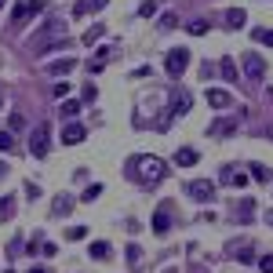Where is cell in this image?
Wrapping results in <instances>:
<instances>
[{
	"label": "cell",
	"instance_id": "4",
	"mask_svg": "<svg viewBox=\"0 0 273 273\" xmlns=\"http://www.w3.org/2000/svg\"><path fill=\"white\" fill-rule=\"evenodd\" d=\"M186 66H189V51H186V48H175V51H168V59H164V69H168V76H182V73H186Z\"/></svg>",
	"mask_w": 273,
	"mask_h": 273
},
{
	"label": "cell",
	"instance_id": "32",
	"mask_svg": "<svg viewBox=\"0 0 273 273\" xmlns=\"http://www.w3.org/2000/svg\"><path fill=\"white\" fill-rule=\"evenodd\" d=\"M26 128V116L22 113H11V124H8V131H22Z\"/></svg>",
	"mask_w": 273,
	"mask_h": 273
},
{
	"label": "cell",
	"instance_id": "12",
	"mask_svg": "<svg viewBox=\"0 0 273 273\" xmlns=\"http://www.w3.org/2000/svg\"><path fill=\"white\" fill-rule=\"evenodd\" d=\"M189 109H193V99H189V91H175V95H171V113H175V116H186Z\"/></svg>",
	"mask_w": 273,
	"mask_h": 273
},
{
	"label": "cell",
	"instance_id": "20",
	"mask_svg": "<svg viewBox=\"0 0 273 273\" xmlns=\"http://www.w3.org/2000/svg\"><path fill=\"white\" fill-rule=\"evenodd\" d=\"M88 255H91V259H109V244H106V241H91Z\"/></svg>",
	"mask_w": 273,
	"mask_h": 273
},
{
	"label": "cell",
	"instance_id": "5",
	"mask_svg": "<svg viewBox=\"0 0 273 273\" xmlns=\"http://www.w3.org/2000/svg\"><path fill=\"white\" fill-rule=\"evenodd\" d=\"M266 76V62L259 51H244V81H262Z\"/></svg>",
	"mask_w": 273,
	"mask_h": 273
},
{
	"label": "cell",
	"instance_id": "34",
	"mask_svg": "<svg viewBox=\"0 0 273 273\" xmlns=\"http://www.w3.org/2000/svg\"><path fill=\"white\" fill-rule=\"evenodd\" d=\"M99 197H102V186H88L84 189V201H99Z\"/></svg>",
	"mask_w": 273,
	"mask_h": 273
},
{
	"label": "cell",
	"instance_id": "14",
	"mask_svg": "<svg viewBox=\"0 0 273 273\" xmlns=\"http://www.w3.org/2000/svg\"><path fill=\"white\" fill-rule=\"evenodd\" d=\"M208 106H211V109H226V106H233V99H229V91H222V88H208Z\"/></svg>",
	"mask_w": 273,
	"mask_h": 273
},
{
	"label": "cell",
	"instance_id": "3",
	"mask_svg": "<svg viewBox=\"0 0 273 273\" xmlns=\"http://www.w3.org/2000/svg\"><path fill=\"white\" fill-rule=\"evenodd\" d=\"M186 197L201 201V204L215 201V182H211V179H193V182H186Z\"/></svg>",
	"mask_w": 273,
	"mask_h": 273
},
{
	"label": "cell",
	"instance_id": "25",
	"mask_svg": "<svg viewBox=\"0 0 273 273\" xmlns=\"http://www.w3.org/2000/svg\"><path fill=\"white\" fill-rule=\"evenodd\" d=\"M66 237H69V241H84L88 229H84V226H66Z\"/></svg>",
	"mask_w": 273,
	"mask_h": 273
},
{
	"label": "cell",
	"instance_id": "11",
	"mask_svg": "<svg viewBox=\"0 0 273 273\" xmlns=\"http://www.w3.org/2000/svg\"><path fill=\"white\" fill-rule=\"evenodd\" d=\"M215 139H222V135H233L237 131V121H233V116H219V121H211V128H208Z\"/></svg>",
	"mask_w": 273,
	"mask_h": 273
},
{
	"label": "cell",
	"instance_id": "9",
	"mask_svg": "<svg viewBox=\"0 0 273 273\" xmlns=\"http://www.w3.org/2000/svg\"><path fill=\"white\" fill-rule=\"evenodd\" d=\"M168 229H171V211L157 208L153 211V233H157V237H168Z\"/></svg>",
	"mask_w": 273,
	"mask_h": 273
},
{
	"label": "cell",
	"instance_id": "17",
	"mask_svg": "<svg viewBox=\"0 0 273 273\" xmlns=\"http://www.w3.org/2000/svg\"><path fill=\"white\" fill-rule=\"evenodd\" d=\"M219 69H222V76H226L229 84H241V76H237V62H233L229 55H226V59L219 62Z\"/></svg>",
	"mask_w": 273,
	"mask_h": 273
},
{
	"label": "cell",
	"instance_id": "42",
	"mask_svg": "<svg viewBox=\"0 0 273 273\" xmlns=\"http://www.w3.org/2000/svg\"><path fill=\"white\" fill-rule=\"evenodd\" d=\"M0 102H4V95H0Z\"/></svg>",
	"mask_w": 273,
	"mask_h": 273
},
{
	"label": "cell",
	"instance_id": "38",
	"mask_svg": "<svg viewBox=\"0 0 273 273\" xmlns=\"http://www.w3.org/2000/svg\"><path fill=\"white\" fill-rule=\"evenodd\" d=\"M139 255H142L139 248H128V262H131V266H139Z\"/></svg>",
	"mask_w": 273,
	"mask_h": 273
},
{
	"label": "cell",
	"instance_id": "2",
	"mask_svg": "<svg viewBox=\"0 0 273 273\" xmlns=\"http://www.w3.org/2000/svg\"><path fill=\"white\" fill-rule=\"evenodd\" d=\"M66 36H69V26H66V22H48L44 33L36 36V51H48L51 44H62Z\"/></svg>",
	"mask_w": 273,
	"mask_h": 273
},
{
	"label": "cell",
	"instance_id": "6",
	"mask_svg": "<svg viewBox=\"0 0 273 273\" xmlns=\"http://www.w3.org/2000/svg\"><path fill=\"white\" fill-rule=\"evenodd\" d=\"M44 11V4L41 0H18L15 4V11H11V22H26L29 15H41Z\"/></svg>",
	"mask_w": 273,
	"mask_h": 273
},
{
	"label": "cell",
	"instance_id": "33",
	"mask_svg": "<svg viewBox=\"0 0 273 273\" xmlns=\"http://www.w3.org/2000/svg\"><path fill=\"white\" fill-rule=\"evenodd\" d=\"M102 66H106V55H95V59L88 62V69H91V73H102Z\"/></svg>",
	"mask_w": 273,
	"mask_h": 273
},
{
	"label": "cell",
	"instance_id": "23",
	"mask_svg": "<svg viewBox=\"0 0 273 273\" xmlns=\"http://www.w3.org/2000/svg\"><path fill=\"white\" fill-rule=\"evenodd\" d=\"M248 175H251L255 182H269V171H266L262 164H248Z\"/></svg>",
	"mask_w": 273,
	"mask_h": 273
},
{
	"label": "cell",
	"instance_id": "28",
	"mask_svg": "<svg viewBox=\"0 0 273 273\" xmlns=\"http://www.w3.org/2000/svg\"><path fill=\"white\" fill-rule=\"evenodd\" d=\"M186 29H189L193 36H204V33H208V22H204V18H197V22H189Z\"/></svg>",
	"mask_w": 273,
	"mask_h": 273
},
{
	"label": "cell",
	"instance_id": "7",
	"mask_svg": "<svg viewBox=\"0 0 273 273\" xmlns=\"http://www.w3.org/2000/svg\"><path fill=\"white\" fill-rule=\"evenodd\" d=\"M29 153L33 157H48V124H41L29 135Z\"/></svg>",
	"mask_w": 273,
	"mask_h": 273
},
{
	"label": "cell",
	"instance_id": "36",
	"mask_svg": "<svg viewBox=\"0 0 273 273\" xmlns=\"http://www.w3.org/2000/svg\"><path fill=\"white\" fill-rule=\"evenodd\" d=\"M259 269H262V273H273V255H266V259H259Z\"/></svg>",
	"mask_w": 273,
	"mask_h": 273
},
{
	"label": "cell",
	"instance_id": "15",
	"mask_svg": "<svg viewBox=\"0 0 273 273\" xmlns=\"http://www.w3.org/2000/svg\"><path fill=\"white\" fill-rule=\"evenodd\" d=\"M84 109V102L81 99H69V102H62L59 106V116H62V121H76V113H81Z\"/></svg>",
	"mask_w": 273,
	"mask_h": 273
},
{
	"label": "cell",
	"instance_id": "39",
	"mask_svg": "<svg viewBox=\"0 0 273 273\" xmlns=\"http://www.w3.org/2000/svg\"><path fill=\"white\" fill-rule=\"evenodd\" d=\"M266 222H269V226H273V208H269V211H266Z\"/></svg>",
	"mask_w": 273,
	"mask_h": 273
},
{
	"label": "cell",
	"instance_id": "41",
	"mask_svg": "<svg viewBox=\"0 0 273 273\" xmlns=\"http://www.w3.org/2000/svg\"><path fill=\"white\" fill-rule=\"evenodd\" d=\"M4 4H8V0H0V8H4Z\"/></svg>",
	"mask_w": 273,
	"mask_h": 273
},
{
	"label": "cell",
	"instance_id": "8",
	"mask_svg": "<svg viewBox=\"0 0 273 273\" xmlns=\"http://www.w3.org/2000/svg\"><path fill=\"white\" fill-rule=\"evenodd\" d=\"M219 179H222V186H233V189H244L251 175H248V171H241V168H222V175H219Z\"/></svg>",
	"mask_w": 273,
	"mask_h": 273
},
{
	"label": "cell",
	"instance_id": "1",
	"mask_svg": "<svg viewBox=\"0 0 273 273\" xmlns=\"http://www.w3.org/2000/svg\"><path fill=\"white\" fill-rule=\"evenodd\" d=\"M128 171H131L139 182H153V179L161 182V179L168 175V164H164L161 157H149V153H139V157H131Z\"/></svg>",
	"mask_w": 273,
	"mask_h": 273
},
{
	"label": "cell",
	"instance_id": "10",
	"mask_svg": "<svg viewBox=\"0 0 273 273\" xmlns=\"http://www.w3.org/2000/svg\"><path fill=\"white\" fill-rule=\"evenodd\" d=\"M62 142H66V146H81V142H84V128L76 124V121H66V128H62Z\"/></svg>",
	"mask_w": 273,
	"mask_h": 273
},
{
	"label": "cell",
	"instance_id": "29",
	"mask_svg": "<svg viewBox=\"0 0 273 273\" xmlns=\"http://www.w3.org/2000/svg\"><path fill=\"white\" fill-rule=\"evenodd\" d=\"M139 15H142V18H149V15H157V0H142V8H139Z\"/></svg>",
	"mask_w": 273,
	"mask_h": 273
},
{
	"label": "cell",
	"instance_id": "27",
	"mask_svg": "<svg viewBox=\"0 0 273 273\" xmlns=\"http://www.w3.org/2000/svg\"><path fill=\"white\" fill-rule=\"evenodd\" d=\"M95 99H99V88L88 81V84H84V91H81V102H95Z\"/></svg>",
	"mask_w": 273,
	"mask_h": 273
},
{
	"label": "cell",
	"instance_id": "13",
	"mask_svg": "<svg viewBox=\"0 0 273 273\" xmlns=\"http://www.w3.org/2000/svg\"><path fill=\"white\" fill-rule=\"evenodd\" d=\"M76 69V59L69 55V59H51L48 62V73H55V76H66V73H73Z\"/></svg>",
	"mask_w": 273,
	"mask_h": 273
},
{
	"label": "cell",
	"instance_id": "19",
	"mask_svg": "<svg viewBox=\"0 0 273 273\" xmlns=\"http://www.w3.org/2000/svg\"><path fill=\"white\" fill-rule=\"evenodd\" d=\"M8 219H15V201H11V193H8V197H0V222H8Z\"/></svg>",
	"mask_w": 273,
	"mask_h": 273
},
{
	"label": "cell",
	"instance_id": "26",
	"mask_svg": "<svg viewBox=\"0 0 273 273\" xmlns=\"http://www.w3.org/2000/svg\"><path fill=\"white\" fill-rule=\"evenodd\" d=\"M233 251H237L233 259H241V262H255V255H251V248H248V244H244V248H241V244H233Z\"/></svg>",
	"mask_w": 273,
	"mask_h": 273
},
{
	"label": "cell",
	"instance_id": "22",
	"mask_svg": "<svg viewBox=\"0 0 273 273\" xmlns=\"http://www.w3.org/2000/svg\"><path fill=\"white\" fill-rule=\"evenodd\" d=\"M237 215H241V219H244V222H248V219H251V215H255V201H251V197H244V201H241V204H237Z\"/></svg>",
	"mask_w": 273,
	"mask_h": 273
},
{
	"label": "cell",
	"instance_id": "37",
	"mask_svg": "<svg viewBox=\"0 0 273 273\" xmlns=\"http://www.w3.org/2000/svg\"><path fill=\"white\" fill-rule=\"evenodd\" d=\"M69 95V84H55V99H66Z\"/></svg>",
	"mask_w": 273,
	"mask_h": 273
},
{
	"label": "cell",
	"instance_id": "31",
	"mask_svg": "<svg viewBox=\"0 0 273 273\" xmlns=\"http://www.w3.org/2000/svg\"><path fill=\"white\" fill-rule=\"evenodd\" d=\"M255 41H259V44H269V48H273V29H255Z\"/></svg>",
	"mask_w": 273,
	"mask_h": 273
},
{
	"label": "cell",
	"instance_id": "40",
	"mask_svg": "<svg viewBox=\"0 0 273 273\" xmlns=\"http://www.w3.org/2000/svg\"><path fill=\"white\" fill-rule=\"evenodd\" d=\"M29 273H44V266H33V269H29Z\"/></svg>",
	"mask_w": 273,
	"mask_h": 273
},
{
	"label": "cell",
	"instance_id": "21",
	"mask_svg": "<svg viewBox=\"0 0 273 273\" xmlns=\"http://www.w3.org/2000/svg\"><path fill=\"white\" fill-rule=\"evenodd\" d=\"M51 211H55V215H66V211H73V197H55Z\"/></svg>",
	"mask_w": 273,
	"mask_h": 273
},
{
	"label": "cell",
	"instance_id": "24",
	"mask_svg": "<svg viewBox=\"0 0 273 273\" xmlns=\"http://www.w3.org/2000/svg\"><path fill=\"white\" fill-rule=\"evenodd\" d=\"M102 33H106V26H102V22H99V26H91V29L84 33V44H95V41H99Z\"/></svg>",
	"mask_w": 273,
	"mask_h": 273
},
{
	"label": "cell",
	"instance_id": "18",
	"mask_svg": "<svg viewBox=\"0 0 273 273\" xmlns=\"http://www.w3.org/2000/svg\"><path fill=\"white\" fill-rule=\"evenodd\" d=\"M244 22H248L244 8H229V11H226V26H229V29H241Z\"/></svg>",
	"mask_w": 273,
	"mask_h": 273
},
{
	"label": "cell",
	"instance_id": "16",
	"mask_svg": "<svg viewBox=\"0 0 273 273\" xmlns=\"http://www.w3.org/2000/svg\"><path fill=\"white\" fill-rule=\"evenodd\" d=\"M197 157H201L197 149H189V146H182V149L175 153V164H179V168H189V164H197Z\"/></svg>",
	"mask_w": 273,
	"mask_h": 273
},
{
	"label": "cell",
	"instance_id": "35",
	"mask_svg": "<svg viewBox=\"0 0 273 273\" xmlns=\"http://www.w3.org/2000/svg\"><path fill=\"white\" fill-rule=\"evenodd\" d=\"M175 26H179V18H175V15H171V11H168V15H164V18H161V29H175Z\"/></svg>",
	"mask_w": 273,
	"mask_h": 273
},
{
	"label": "cell",
	"instance_id": "30",
	"mask_svg": "<svg viewBox=\"0 0 273 273\" xmlns=\"http://www.w3.org/2000/svg\"><path fill=\"white\" fill-rule=\"evenodd\" d=\"M8 149H15V139H11V131H0V153H8Z\"/></svg>",
	"mask_w": 273,
	"mask_h": 273
}]
</instances>
